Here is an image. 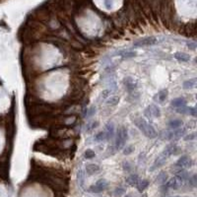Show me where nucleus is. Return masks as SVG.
I'll use <instances>...</instances> for the list:
<instances>
[{"instance_id":"nucleus-1","label":"nucleus","mask_w":197,"mask_h":197,"mask_svg":"<svg viewBox=\"0 0 197 197\" xmlns=\"http://www.w3.org/2000/svg\"><path fill=\"white\" fill-rule=\"evenodd\" d=\"M134 123L135 125L139 128V130L142 131L143 134L148 138H155L157 136V132H156V129L154 128L150 123H149L147 120H145L144 118H136L134 120Z\"/></svg>"},{"instance_id":"nucleus-2","label":"nucleus","mask_w":197,"mask_h":197,"mask_svg":"<svg viewBox=\"0 0 197 197\" xmlns=\"http://www.w3.org/2000/svg\"><path fill=\"white\" fill-rule=\"evenodd\" d=\"M128 134H127V129L125 127H120L117 130L116 133V139H115V147L116 149H121L125 145V142L127 140Z\"/></svg>"},{"instance_id":"nucleus-3","label":"nucleus","mask_w":197,"mask_h":197,"mask_svg":"<svg viewBox=\"0 0 197 197\" xmlns=\"http://www.w3.org/2000/svg\"><path fill=\"white\" fill-rule=\"evenodd\" d=\"M108 186V181L102 179H99L97 182H96V184L90 186L88 190L90 192H92V193H100V192H103L104 190L107 189Z\"/></svg>"},{"instance_id":"nucleus-4","label":"nucleus","mask_w":197,"mask_h":197,"mask_svg":"<svg viewBox=\"0 0 197 197\" xmlns=\"http://www.w3.org/2000/svg\"><path fill=\"white\" fill-rule=\"evenodd\" d=\"M157 42V38L154 37H144L141 40H138L136 41H134L133 45L136 47H141V46H150L156 45Z\"/></svg>"},{"instance_id":"nucleus-5","label":"nucleus","mask_w":197,"mask_h":197,"mask_svg":"<svg viewBox=\"0 0 197 197\" xmlns=\"http://www.w3.org/2000/svg\"><path fill=\"white\" fill-rule=\"evenodd\" d=\"M192 165H193V162H192L191 158L185 155L180 157L175 163V167H179V169H187V167H190Z\"/></svg>"},{"instance_id":"nucleus-6","label":"nucleus","mask_w":197,"mask_h":197,"mask_svg":"<svg viewBox=\"0 0 197 197\" xmlns=\"http://www.w3.org/2000/svg\"><path fill=\"white\" fill-rule=\"evenodd\" d=\"M182 183H183V181L180 180L179 177H176V176H174V177H171V179L169 180H167L166 181V188H171V189H179L181 187Z\"/></svg>"},{"instance_id":"nucleus-7","label":"nucleus","mask_w":197,"mask_h":197,"mask_svg":"<svg viewBox=\"0 0 197 197\" xmlns=\"http://www.w3.org/2000/svg\"><path fill=\"white\" fill-rule=\"evenodd\" d=\"M144 114L146 115V116H155V117H159L161 115V110L159 108L158 105H156L155 104H150L149 107L145 109V112H144Z\"/></svg>"},{"instance_id":"nucleus-8","label":"nucleus","mask_w":197,"mask_h":197,"mask_svg":"<svg viewBox=\"0 0 197 197\" xmlns=\"http://www.w3.org/2000/svg\"><path fill=\"white\" fill-rule=\"evenodd\" d=\"M176 152H177V146L175 144H170V145L167 146L165 150L161 153L160 156L167 160V158L171 157V155H174V154H175Z\"/></svg>"},{"instance_id":"nucleus-9","label":"nucleus","mask_w":197,"mask_h":197,"mask_svg":"<svg viewBox=\"0 0 197 197\" xmlns=\"http://www.w3.org/2000/svg\"><path fill=\"white\" fill-rule=\"evenodd\" d=\"M184 134H185V128L176 129V130H175V131H171L169 135H167V138L169 139H179V138H181L182 136H184Z\"/></svg>"},{"instance_id":"nucleus-10","label":"nucleus","mask_w":197,"mask_h":197,"mask_svg":"<svg viewBox=\"0 0 197 197\" xmlns=\"http://www.w3.org/2000/svg\"><path fill=\"white\" fill-rule=\"evenodd\" d=\"M85 169H86V171H87V174L90 175H95V174H97V172L100 171V167L96 164H88L87 166H86Z\"/></svg>"},{"instance_id":"nucleus-11","label":"nucleus","mask_w":197,"mask_h":197,"mask_svg":"<svg viewBox=\"0 0 197 197\" xmlns=\"http://www.w3.org/2000/svg\"><path fill=\"white\" fill-rule=\"evenodd\" d=\"M174 56L176 60L182 61V62H188L191 58L189 54L184 53V52H176V53H175Z\"/></svg>"},{"instance_id":"nucleus-12","label":"nucleus","mask_w":197,"mask_h":197,"mask_svg":"<svg viewBox=\"0 0 197 197\" xmlns=\"http://www.w3.org/2000/svg\"><path fill=\"white\" fill-rule=\"evenodd\" d=\"M105 134H107V139L108 138H112L114 135V124L112 122H108L107 125H105Z\"/></svg>"},{"instance_id":"nucleus-13","label":"nucleus","mask_w":197,"mask_h":197,"mask_svg":"<svg viewBox=\"0 0 197 197\" xmlns=\"http://www.w3.org/2000/svg\"><path fill=\"white\" fill-rule=\"evenodd\" d=\"M124 85H125V87L127 88L128 91H134L137 87V85L135 84V82H134V80L132 78H130V77H128V78L124 80Z\"/></svg>"},{"instance_id":"nucleus-14","label":"nucleus","mask_w":197,"mask_h":197,"mask_svg":"<svg viewBox=\"0 0 197 197\" xmlns=\"http://www.w3.org/2000/svg\"><path fill=\"white\" fill-rule=\"evenodd\" d=\"M196 84H197V80H196V78H193V79H189V80L185 81V82L182 84V87H183V89H185V90H190L192 88H194Z\"/></svg>"},{"instance_id":"nucleus-15","label":"nucleus","mask_w":197,"mask_h":197,"mask_svg":"<svg viewBox=\"0 0 197 197\" xmlns=\"http://www.w3.org/2000/svg\"><path fill=\"white\" fill-rule=\"evenodd\" d=\"M175 176L176 177H179V179L182 181H185L188 179V177H189V174L185 170L183 169H179V171L176 172L175 174Z\"/></svg>"},{"instance_id":"nucleus-16","label":"nucleus","mask_w":197,"mask_h":197,"mask_svg":"<svg viewBox=\"0 0 197 197\" xmlns=\"http://www.w3.org/2000/svg\"><path fill=\"white\" fill-rule=\"evenodd\" d=\"M167 180V175L165 171H161L156 179V182L158 184H165Z\"/></svg>"},{"instance_id":"nucleus-17","label":"nucleus","mask_w":197,"mask_h":197,"mask_svg":"<svg viewBox=\"0 0 197 197\" xmlns=\"http://www.w3.org/2000/svg\"><path fill=\"white\" fill-rule=\"evenodd\" d=\"M171 105L176 108L182 107V105H186V102L183 98H176L171 100Z\"/></svg>"},{"instance_id":"nucleus-18","label":"nucleus","mask_w":197,"mask_h":197,"mask_svg":"<svg viewBox=\"0 0 197 197\" xmlns=\"http://www.w3.org/2000/svg\"><path fill=\"white\" fill-rule=\"evenodd\" d=\"M126 182L129 184V185H137V183L139 182V176L137 175H130L127 179H126Z\"/></svg>"},{"instance_id":"nucleus-19","label":"nucleus","mask_w":197,"mask_h":197,"mask_svg":"<svg viewBox=\"0 0 197 197\" xmlns=\"http://www.w3.org/2000/svg\"><path fill=\"white\" fill-rule=\"evenodd\" d=\"M77 181H78V184L80 186H83L84 185V182H85V172L82 169L78 170L77 171Z\"/></svg>"},{"instance_id":"nucleus-20","label":"nucleus","mask_w":197,"mask_h":197,"mask_svg":"<svg viewBox=\"0 0 197 197\" xmlns=\"http://www.w3.org/2000/svg\"><path fill=\"white\" fill-rule=\"evenodd\" d=\"M136 186H137V189L140 191V192H142V191H144L149 186V181L147 179L139 180V182L137 183Z\"/></svg>"},{"instance_id":"nucleus-21","label":"nucleus","mask_w":197,"mask_h":197,"mask_svg":"<svg viewBox=\"0 0 197 197\" xmlns=\"http://www.w3.org/2000/svg\"><path fill=\"white\" fill-rule=\"evenodd\" d=\"M118 54L120 55L122 58H132V57L136 55V52L132 50H125V51H120Z\"/></svg>"},{"instance_id":"nucleus-22","label":"nucleus","mask_w":197,"mask_h":197,"mask_svg":"<svg viewBox=\"0 0 197 197\" xmlns=\"http://www.w3.org/2000/svg\"><path fill=\"white\" fill-rule=\"evenodd\" d=\"M118 103H119V97H115V96L108 98V100H107V104L109 105V107H113V105H116Z\"/></svg>"},{"instance_id":"nucleus-23","label":"nucleus","mask_w":197,"mask_h":197,"mask_svg":"<svg viewBox=\"0 0 197 197\" xmlns=\"http://www.w3.org/2000/svg\"><path fill=\"white\" fill-rule=\"evenodd\" d=\"M169 125L171 129H176V128H179L182 125V121L179 120V119H175V120L170 121Z\"/></svg>"},{"instance_id":"nucleus-24","label":"nucleus","mask_w":197,"mask_h":197,"mask_svg":"<svg viewBox=\"0 0 197 197\" xmlns=\"http://www.w3.org/2000/svg\"><path fill=\"white\" fill-rule=\"evenodd\" d=\"M104 139H107V134H105L104 131H100L95 136V141L96 142H102V141L104 140Z\"/></svg>"},{"instance_id":"nucleus-25","label":"nucleus","mask_w":197,"mask_h":197,"mask_svg":"<svg viewBox=\"0 0 197 197\" xmlns=\"http://www.w3.org/2000/svg\"><path fill=\"white\" fill-rule=\"evenodd\" d=\"M84 157H85V159H87V160L94 159V158L96 157V153L93 150H91V149H88V150L85 151Z\"/></svg>"},{"instance_id":"nucleus-26","label":"nucleus","mask_w":197,"mask_h":197,"mask_svg":"<svg viewBox=\"0 0 197 197\" xmlns=\"http://www.w3.org/2000/svg\"><path fill=\"white\" fill-rule=\"evenodd\" d=\"M99 126V122L98 121H93L91 123H88V125L86 126V130L88 132H91L92 130H94L95 128H97Z\"/></svg>"},{"instance_id":"nucleus-27","label":"nucleus","mask_w":197,"mask_h":197,"mask_svg":"<svg viewBox=\"0 0 197 197\" xmlns=\"http://www.w3.org/2000/svg\"><path fill=\"white\" fill-rule=\"evenodd\" d=\"M167 97V90H163L158 94V99H159L160 102H164Z\"/></svg>"},{"instance_id":"nucleus-28","label":"nucleus","mask_w":197,"mask_h":197,"mask_svg":"<svg viewBox=\"0 0 197 197\" xmlns=\"http://www.w3.org/2000/svg\"><path fill=\"white\" fill-rule=\"evenodd\" d=\"M124 193H125V189H124L123 187H117V188H115L114 190L115 196H121Z\"/></svg>"},{"instance_id":"nucleus-29","label":"nucleus","mask_w":197,"mask_h":197,"mask_svg":"<svg viewBox=\"0 0 197 197\" xmlns=\"http://www.w3.org/2000/svg\"><path fill=\"white\" fill-rule=\"evenodd\" d=\"M175 110L179 113H182V114H184L187 112V110H188V108L186 107V105H182V107H179V108H176Z\"/></svg>"},{"instance_id":"nucleus-30","label":"nucleus","mask_w":197,"mask_h":197,"mask_svg":"<svg viewBox=\"0 0 197 197\" xmlns=\"http://www.w3.org/2000/svg\"><path fill=\"white\" fill-rule=\"evenodd\" d=\"M188 182H189V184L192 186V187H195L196 186V175H192V176H189L188 177Z\"/></svg>"},{"instance_id":"nucleus-31","label":"nucleus","mask_w":197,"mask_h":197,"mask_svg":"<svg viewBox=\"0 0 197 197\" xmlns=\"http://www.w3.org/2000/svg\"><path fill=\"white\" fill-rule=\"evenodd\" d=\"M134 151V147L133 146H127L124 148V150H123V154L124 155H130V154Z\"/></svg>"},{"instance_id":"nucleus-32","label":"nucleus","mask_w":197,"mask_h":197,"mask_svg":"<svg viewBox=\"0 0 197 197\" xmlns=\"http://www.w3.org/2000/svg\"><path fill=\"white\" fill-rule=\"evenodd\" d=\"M187 112H189L192 116H196V114H197V112H196V108H188V110H187Z\"/></svg>"},{"instance_id":"nucleus-33","label":"nucleus","mask_w":197,"mask_h":197,"mask_svg":"<svg viewBox=\"0 0 197 197\" xmlns=\"http://www.w3.org/2000/svg\"><path fill=\"white\" fill-rule=\"evenodd\" d=\"M195 137H196V135H195V133H192V134H189V135H187V136H185V137H184V140H185V141H189V140H194V139H195Z\"/></svg>"},{"instance_id":"nucleus-34","label":"nucleus","mask_w":197,"mask_h":197,"mask_svg":"<svg viewBox=\"0 0 197 197\" xmlns=\"http://www.w3.org/2000/svg\"><path fill=\"white\" fill-rule=\"evenodd\" d=\"M96 112V108L93 107V108H91V109L87 110V114H88V116H92V115Z\"/></svg>"},{"instance_id":"nucleus-35","label":"nucleus","mask_w":197,"mask_h":197,"mask_svg":"<svg viewBox=\"0 0 197 197\" xmlns=\"http://www.w3.org/2000/svg\"><path fill=\"white\" fill-rule=\"evenodd\" d=\"M187 46H188L190 49H193L194 50L196 49V42H188Z\"/></svg>"},{"instance_id":"nucleus-36","label":"nucleus","mask_w":197,"mask_h":197,"mask_svg":"<svg viewBox=\"0 0 197 197\" xmlns=\"http://www.w3.org/2000/svg\"><path fill=\"white\" fill-rule=\"evenodd\" d=\"M109 95V90H105V91H104V92L102 93V98L103 99H105V98H108V96Z\"/></svg>"},{"instance_id":"nucleus-37","label":"nucleus","mask_w":197,"mask_h":197,"mask_svg":"<svg viewBox=\"0 0 197 197\" xmlns=\"http://www.w3.org/2000/svg\"><path fill=\"white\" fill-rule=\"evenodd\" d=\"M125 197H132V195H130V194H127V195H126Z\"/></svg>"},{"instance_id":"nucleus-38","label":"nucleus","mask_w":197,"mask_h":197,"mask_svg":"<svg viewBox=\"0 0 197 197\" xmlns=\"http://www.w3.org/2000/svg\"><path fill=\"white\" fill-rule=\"evenodd\" d=\"M171 197H180V196H171Z\"/></svg>"}]
</instances>
